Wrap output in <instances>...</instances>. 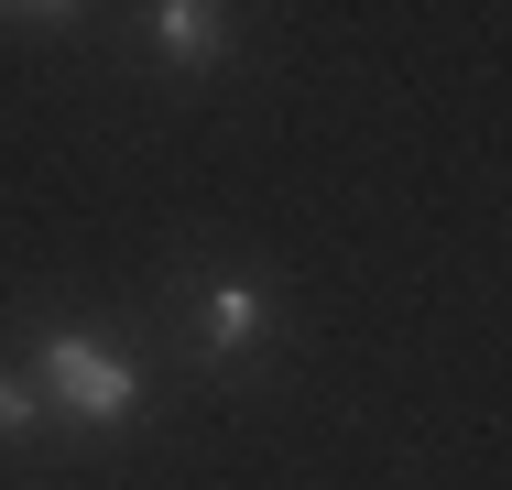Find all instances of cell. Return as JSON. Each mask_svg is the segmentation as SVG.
Here are the masks:
<instances>
[{
    "instance_id": "3957f363",
    "label": "cell",
    "mask_w": 512,
    "mask_h": 490,
    "mask_svg": "<svg viewBox=\"0 0 512 490\" xmlns=\"http://www.w3.org/2000/svg\"><path fill=\"white\" fill-rule=\"evenodd\" d=\"M251 327H262V294H251V284L207 294V349H251Z\"/></svg>"
},
{
    "instance_id": "7a4b0ae2",
    "label": "cell",
    "mask_w": 512,
    "mask_h": 490,
    "mask_svg": "<svg viewBox=\"0 0 512 490\" xmlns=\"http://www.w3.org/2000/svg\"><path fill=\"white\" fill-rule=\"evenodd\" d=\"M153 33L175 44V66H207V55H218V0H164Z\"/></svg>"
},
{
    "instance_id": "277c9868",
    "label": "cell",
    "mask_w": 512,
    "mask_h": 490,
    "mask_svg": "<svg viewBox=\"0 0 512 490\" xmlns=\"http://www.w3.org/2000/svg\"><path fill=\"white\" fill-rule=\"evenodd\" d=\"M22 425H33V382H22V371H0V436H22Z\"/></svg>"
},
{
    "instance_id": "5b68a950",
    "label": "cell",
    "mask_w": 512,
    "mask_h": 490,
    "mask_svg": "<svg viewBox=\"0 0 512 490\" xmlns=\"http://www.w3.org/2000/svg\"><path fill=\"white\" fill-rule=\"evenodd\" d=\"M22 11H77V0H22Z\"/></svg>"
},
{
    "instance_id": "6da1fadb",
    "label": "cell",
    "mask_w": 512,
    "mask_h": 490,
    "mask_svg": "<svg viewBox=\"0 0 512 490\" xmlns=\"http://www.w3.org/2000/svg\"><path fill=\"white\" fill-rule=\"evenodd\" d=\"M44 382H55V403H66V414H88V425H120V414L142 403L131 360H120V349H99V338H55V349H44Z\"/></svg>"
}]
</instances>
